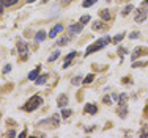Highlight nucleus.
<instances>
[{"instance_id": "1", "label": "nucleus", "mask_w": 148, "mask_h": 138, "mask_svg": "<svg viewBox=\"0 0 148 138\" xmlns=\"http://www.w3.org/2000/svg\"><path fill=\"white\" fill-rule=\"evenodd\" d=\"M110 41H112V38H110V36H104V38H101V39L95 41L93 44H90L88 47H87L85 56H88V55H91V54H95V52H98V50H101V49H104Z\"/></svg>"}, {"instance_id": "2", "label": "nucleus", "mask_w": 148, "mask_h": 138, "mask_svg": "<svg viewBox=\"0 0 148 138\" xmlns=\"http://www.w3.org/2000/svg\"><path fill=\"white\" fill-rule=\"evenodd\" d=\"M43 104V97L41 96H38V94H35L33 97H30L29 101L25 102V105H24V110L25 111H33V110H36L40 105Z\"/></svg>"}, {"instance_id": "3", "label": "nucleus", "mask_w": 148, "mask_h": 138, "mask_svg": "<svg viewBox=\"0 0 148 138\" xmlns=\"http://www.w3.org/2000/svg\"><path fill=\"white\" fill-rule=\"evenodd\" d=\"M17 50H19V58L22 61H25L29 58V46H27L25 41H19L17 42Z\"/></svg>"}, {"instance_id": "4", "label": "nucleus", "mask_w": 148, "mask_h": 138, "mask_svg": "<svg viewBox=\"0 0 148 138\" xmlns=\"http://www.w3.org/2000/svg\"><path fill=\"white\" fill-rule=\"evenodd\" d=\"M147 16H148V11L145 6H140V8H137L136 11H134V20L136 22H143V20H147Z\"/></svg>"}, {"instance_id": "5", "label": "nucleus", "mask_w": 148, "mask_h": 138, "mask_svg": "<svg viewBox=\"0 0 148 138\" xmlns=\"http://www.w3.org/2000/svg\"><path fill=\"white\" fill-rule=\"evenodd\" d=\"M58 122H60V118H58V115H54L51 119H43V121H40V122H38V126L49 124V126H51V129H55V127H58Z\"/></svg>"}, {"instance_id": "6", "label": "nucleus", "mask_w": 148, "mask_h": 138, "mask_svg": "<svg viewBox=\"0 0 148 138\" xmlns=\"http://www.w3.org/2000/svg\"><path fill=\"white\" fill-rule=\"evenodd\" d=\"M84 30V24H80V22H77V24H71V25L68 27V31H69V35H79L80 31Z\"/></svg>"}, {"instance_id": "7", "label": "nucleus", "mask_w": 148, "mask_h": 138, "mask_svg": "<svg viewBox=\"0 0 148 138\" xmlns=\"http://www.w3.org/2000/svg\"><path fill=\"white\" fill-rule=\"evenodd\" d=\"M147 54H148V49L147 47H136V49H134V52H132V55H131V58H132V61H136L139 56L147 55Z\"/></svg>"}, {"instance_id": "8", "label": "nucleus", "mask_w": 148, "mask_h": 138, "mask_svg": "<svg viewBox=\"0 0 148 138\" xmlns=\"http://www.w3.org/2000/svg\"><path fill=\"white\" fill-rule=\"evenodd\" d=\"M91 28L95 31H106L107 30V25H106V20H95L91 24Z\"/></svg>"}, {"instance_id": "9", "label": "nucleus", "mask_w": 148, "mask_h": 138, "mask_svg": "<svg viewBox=\"0 0 148 138\" xmlns=\"http://www.w3.org/2000/svg\"><path fill=\"white\" fill-rule=\"evenodd\" d=\"M57 105H58V108H65L68 105V96L66 94H60L57 99Z\"/></svg>"}, {"instance_id": "10", "label": "nucleus", "mask_w": 148, "mask_h": 138, "mask_svg": "<svg viewBox=\"0 0 148 138\" xmlns=\"http://www.w3.org/2000/svg\"><path fill=\"white\" fill-rule=\"evenodd\" d=\"M62 30H63V25H62V24H57V25H54V27H52V30L49 31V38H55Z\"/></svg>"}, {"instance_id": "11", "label": "nucleus", "mask_w": 148, "mask_h": 138, "mask_svg": "<svg viewBox=\"0 0 148 138\" xmlns=\"http://www.w3.org/2000/svg\"><path fill=\"white\" fill-rule=\"evenodd\" d=\"M85 113H88V115H96V111H98V107L95 104H87L85 105Z\"/></svg>"}, {"instance_id": "12", "label": "nucleus", "mask_w": 148, "mask_h": 138, "mask_svg": "<svg viewBox=\"0 0 148 138\" xmlns=\"http://www.w3.org/2000/svg\"><path fill=\"white\" fill-rule=\"evenodd\" d=\"M76 55H77V52H76V50H73L71 54L66 55V56H65V65H63V68H65V69H66V68H69V61H71V60H73Z\"/></svg>"}, {"instance_id": "13", "label": "nucleus", "mask_w": 148, "mask_h": 138, "mask_svg": "<svg viewBox=\"0 0 148 138\" xmlns=\"http://www.w3.org/2000/svg\"><path fill=\"white\" fill-rule=\"evenodd\" d=\"M44 39H46V31L44 30H40L36 35H35V41H36V42H41Z\"/></svg>"}, {"instance_id": "14", "label": "nucleus", "mask_w": 148, "mask_h": 138, "mask_svg": "<svg viewBox=\"0 0 148 138\" xmlns=\"http://www.w3.org/2000/svg\"><path fill=\"white\" fill-rule=\"evenodd\" d=\"M38 75H40V66H38V68H35V69L29 74V80H36Z\"/></svg>"}, {"instance_id": "15", "label": "nucleus", "mask_w": 148, "mask_h": 138, "mask_svg": "<svg viewBox=\"0 0 148 138\" xmlns=\"http://www.w3.org/2000/svg\"><path fill=\"white\" fill-rule=\"evenodd\" d=\"M126 113H128V107H126V104H121L118 107V115L121 118H126Z\"/></svg>"}, {"instance_id": "16", "label": "nucleus", "mask_w": 148, "mask_h": 138, "mask_svg": "<svg viewBox=\"0 0 148 138\" xmlns=\"http://www.w3.org/2000/svg\"><path fill=\"white\" fill-rule=\"evenodd\" d=\"M99 16H101V19H103V20H109V19L112 17L109 10H101V11H99Z\"/></svg>"}, {"instance_id": "17", "label": "nucleus", "mask_w": 148, "mask_h": 138, "mask_svg": "<svg viewBox=\"0 0 148 138\" xmlns=\"http://www.w3.org/2000/svg\"><path fill=\"white\" fill-rule=\"evenodd\" d=\"M36 82V85H44L46 82H47V74H41V75H38V79L35 80Z\"/></svg>"}, {"instance_id": "18", "label": "nucleus", "mask_w": 148, "mask_h": 138, "mask_svg": "<svg viewBox=\"0 0 148 138\" xmlns=\"http://www.w3.org/2000/svg\"><path fill=\"white\" fill-rule=\"evenodd\" d=\"M66 44H69V38L68 36H62L57 41V46H66Z\"/></svg>"}, {"instance_id": "19", "label": "nucleus", "mask_w": 148, "mask_h": 138, "mask_svg": "<svg viewBox=\"0 0 148 138\" xmlns=\"http://www.w3.org/2000/svg\"><path fill=\"white\" fill-rule=\"evenodd\" d=\"M126 101H128V94L123 93V94H118V104H126Z\"/></svg>"}, {"instance_id": "20", "label": "nucleus", "mask_w": 148, "mask_h": 138, "mask_svg": "<svg viewBox=\"0 0 148 138\" xmlns=\"http://www.w3.org/2000/svg\"><path fill=\"white\" fill-rule=\"evenodd\" d=\"M96 2H98V0H84L82 6H84V8H90V6H93Z\"/></svg>"}, {"instance_id": "21", "label": "nucleus", "mask_w": 148, "mask_h": 138, "mask_svg": "<svg viewBox=\"0 0 148 138\" xmlns=\"http://www.w3.org/2000/svg\"><path fill=\"white\" fill-rule=\"evenodd\" d=\"M0 2H2L3 6H13L17 3V0H0Z\"/></svg>"}, {"instance_id": "22", "label": "nucleus", "mask_w": 148, "mask_h": 138, "mask_svg": "<svg viewBox=\"0 0 148 138\" xmlns=\"http://www.w3.org/2000/svg\"><path fill=\"white\" fill-rule=\"evenodd\" d=\"M132 10H134V5H126V6H125V10L121 11V14H123V16H128V14L131 13Z\"/></svg>"}, {"instance_id": "23", "label": "nucleus", "mask_w": 148, "mask_h": 138, "mask_svg": "<svg viewBox=\"0 0 148 138\" xmlns=\"http://www.w3.org/2000/svg\"><path fill=\"white\" fill-rule=\"evenodd\" d=\"M123 38H125V33H123V31H121V33H118L117 36H114V38H112V42H115V44H118V42L121 41Z\"/></svg>"}, {"instance_id": "24", "label": "nucleus", "mask_w": 148, "mask_h": 138, "mask_svg": "<svg viewBox=\"0 0 148 138\" xmlns=\"http://www.w3.org/2000/svg\"><path fill=\"white\" fill-rule=\"evenodd\" d=\"M82 82H84L82 75H76V77L71 80V85H79V83H82Z\"/></svg>"}, {"instance_id": "25", "label": "nucleus", "mask_w": 148, "mask_h": 138, "mask_svg": "<svg viewBox=\"0 0 148 138\" xmlns=\"http://www.w3.org/2000/svg\"><path fill=\"white\" fill-rule=\"evenodd\" d=\"M71 115H73V111L68 110V108H63V110H62V116H63V118H69Z\"/></svg>"}, {"instance_id": "26", "label": "nucleus", "mask_w": 148, "mask_h": 138, "mask_svg": "<svg viewBox=\"0 0 148 138\" xmlns=\"http://www.w3.org/2000/svg\"><path fill=\"white\" fill-rule=\"evenodd\" d=\"M93 80H95V74H88V75H87L85 77V80H84V83H91V82H93Z\"/></svg>"}, {"instance_id": "27", "label": "nucleus", "mask_w": 148, "mask_h": 138, "mask_svg": "<svg viewBox=\"0 0 148 138\" xmlns=\"http://www.w3.org/2000/svg\"><path fill=\"white\" fill-rule=\"evenodd\" d=\"M58 56H60V52L57 50V52H54V54H52L51 56H49V58H47V60H49V61H55V60H57V58H58Z\"/></svg>"}, {"instance_id": "28", "label": "nucleus", "mask_w": 148, "mask_h": 138, "mask_svg": "<svg viewBox=\"0 0 148 138\" xmlns=\"http://www.w3.org/2000/svg\"><path fill=\"white\" fill-rule=\"evenodd\" d=\"M79 22L85 25L87 22H90V16H88V14H85V16H82V17H80V20H79Z\"/></svg>"}, {"instance_id": "29", "label": "nucleus", "mask_w": 148, "mask_h": 138, "mask_svg": "<svg viewBox=\"0 0 148 138\" xmlns=\"http://www.w3.org/2000/svg\"><path fill=\"white\" fill-rule=\"evenodd\" d=\"M103 102H104V104H107V105H110L112 104V96H104Z\"/></svg>"}, {"instance_id": "30", "label": "nucleus", "mask_w": 148, "mask_h": 138, "mask_svg": "<svg viewBox=\"0 0 148 138\" xmlns=\"http://www.w3.org/2000/svg\"><path fill=\"white\" fill-rule=\"evenodd\" d=\"M118 55L121 56V60H123V56L126 55V49H125V47H120V49H118Z\"/></svg>"}, {"instance_id": "31", "label": "nucleus", "mask_w": 148, "mask_h": 138, "mask_svg": "<svg viewBox=\"0 0 148 138\" xmlns=\"http://www.w3.org/2000/svg\"><path fill=\"white\" fill-rule=\"evenodd\" d=\"M139 36H140L139 31H132V33H129V38H131V39H136V38H139Z\"/></svg>"}, {"instance_id": "32", "label": "nucleus", "mask_w": 148, "mask_h": 138, "mask_svg": "<svg viewBox=\"0 0 148 138\" xmlns=\"http://www.w3.org/2000/svg\"><path fill=\"white\" fill-rule=\"evenodd\" d=\"M10 71H11V65H6L5 68H3V71H2V72H3V74H8Z\"/></svg>"}, {"instance_id": "33", "label": "nucleus", "mask_w": 148, "mask_h": 138, "mask_svg": "<svg viewBox=\"0 0 148 138\" xmlns=\"http://www.w3.org/2000/svg\"><path fill=\"white\" fill-rule=\"evenodd\" d=\"M140 137H148V129H143L142 132H140Z\"/></svg>"}, {"instance_id": "34", "label": "nucleus", "mask_w": 148, "mask_h": 138, "mask_svg": "<svg viewBox=\"0 0 148 138\" xmlns=\"http://www.w3.org/2000/svg\"><path fill=\"white\" fill-rule=\"evenodd\" d=\"M3 8H5V6H3V5H2V2H0V14L3 13Z\"/></svg>"}, {"instance_id": "35", "label": "nucleus", "mask_w": 148, "mask_h": 138, "mask_svg": "<svg viewBox=\"0 0 148 138\" xmlns=\"http://www.w3.org/2000/svg\"><path fill=\"white\" fill-rule=\"evenodd\" d=\"M69 2H71V0H63V3H65V5H66V3H69Z\"/></svg>"}, {"instance_id": "36", "label": "nucleus", "mask_w": 148, "mask_h": 138, "mask_svg": "<svg viewBox=\"0 0 148 138\" xmlns=\"http://www.w3.org/2000/svg\"><path fill=\"white\" fill-rule=\"evenodd\" d=\"M143 3H145V5H148V0H145V2H143Z\"/></svg>"}, {"instance_id": "37", "label": "nucleus", "mask_w": 148, "mask_h": 138, "mask_svg": "<svg viewBox=\"0 0 148 138\" xmlns=\"http://www.w3.org/2000/svg\"><path fill=\"white\" fill-rule=\"evenodd\" d=\"M29 2H30V3H32V2H35V0H29Z\"/></svg>"}, {"instance_id": "38", "label": "nucleus", "mask_w": 148, "mask_h": 138, "mask_svg": "<svg viewBox=\"0 0 148 138\" xmlns=\"http://www.w3.org/2000/svg\"><path fill=\"white\" fill-rule=\"evenodd\" d=\"M44 2H47V0H44Z\"/></svg>"}]
</instances>
